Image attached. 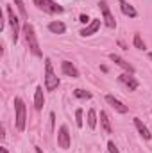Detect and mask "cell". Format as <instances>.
I'll list each match as a JSON object with an SVG mask.
<instances>
[{"mask_svg": "<svg viewBox=\"0 0 152 153\" xmlns=\"http://www.w3.org/2000/svg\"><path fill=\"white\" fill-rule=\"evenodd\" d=\"M22 32H23V38L27 41V46H29V50H31V53L32 55H36V57H43V53H41V48H39V43H38V36H36V30H34V27L27 22L25 25H23V29H22Z\"/></svg>", "mask_w": 152, "mask_h": 153, "instance_id": "6da1fadb", "label": "cell"}, {"mask_svg": "<svg viewBox=\"0 0 152 153\" xmlns=\"http://www.w3.org/2000/svg\"><path fill=\"white\" fill-rule=\"evenodd\" d=\"M45 87L47 91H56L59 87V76H56L50 59H45Z\"/></svg>", "mask_w": 152, "mask_h": 153, "instance_id": "7a4b0ae2", "label": "cell"}, {"mask_svg": "<svg viewBox=\"0 0 152 153\" xmlns=\"http://www.w3.org/2000/svg\"><path fill=\"white\" fill-rule=\"evenodd\" d=\"M14 112H16V130L23 132L25 123H27V116H25V103L22 98H14Z\"/></svg>", "mask_w": 152, "mask_h": 153, "instance_id": "3957f363", "label": "cell"}, {"mask_svg": "<svg viewBox=\"0 0 152 153\" xmlns=\"http://www.w3.org/2000/svg\"><path fill=\"white\" fill-rule=\"evenodd\" d=\"M34 2V5L41 9L43 13H47V14H61L65 9H63V5H59L57 2H54V0H32Z\"/></svg>", "mask_w": 152, "mask_h": 153, "instance_id": "277c9868", "label": "cell"}, {"mask_svg": "<svg viewBox=\"0 0 152 153\" xmlns=\"http://www.w3.org/2000/svg\"><path fill=\"white\" fill-rule=\"evenodd\" d=\"M5 13H7V18H9V25H11V30H13V41L16 43L18 41V36H20V20H18V16L14 14V9L11 7V5H7L5 4Z\"/></svg>", "mask_w": 152, "mask_h": 153, "instance_id": "5b68a950", "label": "cell"}, {"mask_svg": "<svg viewBox=\"0 0 152 153\" xmlns=\"http://www.w3.org/2000/svg\"><path fill=\"white\" fill-rule=\"evenodd\" d=\"M99 7H100V11H102V16H104V23H106V27L114 29V27H116V20H114V16L111 14V9H109L108 2H106V0H100V2H99Z\"/></svg>", "mask_w": 152, "mask_h": 153, "instance_id": "8992f818", "label": "cell"}, {"mask_svg": "<svg viewBox=\"0 0 152 153\" xmlns=\"http://www.w3.org/2000/svg\"><path fill=\"white\" fill-rule=\"evenodd\" d=\"M57 144H59V148H63V150H68L70 144H72L70 132H68V126H66V125H63V126L59 128V132H57Z\"/></svg>", "mask_w": 152, "mask_h": 153, "instance_id": "52a82bcc", "label": "cell"}, {"mask_svg": "<svg viewBox=\"0 0 152 153\" xmlns=\"http://www.w3.org/2000/svg\"><path fill=\"white\" fill-rule=\"evenodd\" d=\"M109 59L113 61L116 66H120V68H122L125 73H131V75H134V66H132L131 62H127L123 57H120L118 53H109Z\"/></svg>", "mask_w": 152, "mask_h": 153, "instance_id": "ba28073f", "label": "cell"}, {"mask_svg": "<svg viewBox=\"0 0 152 153\" xmlns=\"http://www.w3.org/2000/svg\"><path fill=\"white\" fill-rule=\"evenodd\" d=\"M118 82L123 84L129 91H136V89H138V80L131 75V73H122V75H118Z\"/></svg>", "mask_w": 152, "mask_h": 153, "instance_id": "9c48e42d", "label": "cell"}, {"mask_svg": "<svg viewBox=\"0 0 152 153\" xmlns=\"http://www.w3.org/2000/svg\"><path fill=\"white\" fill-rule=\"evenodd\" d=\"M99 29H100V20H99V18H93V20H91V22H90V23H88L81 32H79V34H81L82 38H88V36L97 34V30H99Z\"/></svg>", "mask_w": 152, "mask_h": 153, "instance_id": "30bf717a", "label": "cell"}, {"mask_svg": "<svg viewBox=\"0 0 152 153\" xmlns=\"http://www.w3.org/2000/svg\"><path fill=\"white\" fill-rule=\"evenodd\" d=\"M106 102L113 107L116 112H120V114H127V111H129V107H127V105H123L118 98H114L113 94H108V96H106Z\"/></svg>", "mask_w": 152, "mask_h": 153, "instance_id": "8fae6325", "label": "cell"}, {"mask_svg": "<svg viewBox=\"0 0 152 153\" xmlns=\"http://www.w3.org/2000/svg\"><path fill=\"white\" fill-rule=\"evenodd\" d=\"M61 71L66 76H70V78H79V70L75 68V64L70 62V61H63L61 62Z\"/></svg>", "mask_w": 152, "mask_h": 153, "instance_id": "7c38bea8", "label": "cell"}, {"mask_svg": "<svg viewBox=\"0 0 152 153\" xmlns=\"http://www.w3.org/2000/svg\"><path fill=\"white\" fill-rule=\"evenodd\" d=\"M118 4H120V11H122L125 16H129V18H136V16H138V11H136L134 5H131L127 0H118Z\"/></svg>", "mask_w": 152, "mask_h": 153, "instance_id": "4fadbf2b", "label": "cell"}, {"mask_svg": "<svg viewBox=\"0 0 152 153\" xmlns=\"http://www.w3.org/2000/svg\"><path fill=\"white\" fill-rule=\"evenodd\" d=\"M134 126H136V130L140 132V135L145 139V141H149V139H152V134L149 132V128L141 123V119L140 117H134Z\"/></svg>", "mask_w": 152, "mask_h": 153, "instance_id": "5bb4252c", "label": "cell"}, {"mask_svg": "<svg viewBox=\"0 0 152 153\" xmlns=\"http://www.w3.org/2000/svg\"><path fill=\"white\" fill-rule=\"evenodd\" d=\"M45 105V96H43V87L38 85L36 87V93H34V109L36 111H41Z\"/></svg>", "mask_w": 152, "mask_h": 153, "instance_id": "9a60e30c", "label": "cell"}, {"mask_svg": "<svg viewBox=\"0 0 152 153\" xmlns=\"http://www.w3.org/2000/svg\"><path fill=\"white\" fill-rule=\"evenodd\" d=\"M48 30H50L52 34H65L66 25H65L63 22H50V23H48Z\"/></svg>", "mask_w": 152, "mask_h": 153, "instance_id": "2e32d148", "label": "cell"}, {"mask_svg": "<svg viewBox=\"0 0 152 153\" xmlns=\"http://www.w3.org/2000/svg\"><path fill=\"white\" fill-rule=\"evenodd\" d=\"M100 125H102V130H104L106 134H111V132H113V128H111V121H109V116L106 114L104 111L100 112Z\"/></svg>", "mask_w": 152, "mask_h": 153, "instance_id": "e0dca14e", "label": "cell"}, {"mask_svg": "<svg viewBox=\"0 0 152 153\" xmlns=\"http://www.w3.org/2000/svg\"><path fill=\"white\" fill-rule=\"evenodd\" d=\"M97 121H99V117H97L95 109H90V111H88V126H90L91 130H95V128H97Z\"/></svg>", "mask_w": 152, "mask_h": 153, "instance_id": "ac0fdd59", "label": "cell"}, {"mask_svg": "<svg viewBox=\"0 0 152 153\" xmlns=\"http://www.w3.org/2000/svg\"><path fill=\"white\" fill-rule=\"evenodd\" d=\"M14 5L18 7L22 18H23V20H29V14H27V9H25V5H23V0H14Z\"/></svg>", "mask_w": 152, "mask_h": 153, "instance_id": "d6986e66", "label": "cell"}, {"mask_svg": "<svg viewBox=\"0 0 152 153\" xmlns=\"http://www.w3.org/2000/svg\"><path fill=\"white\" fill-rule=\"evenodd\" d=\"M134 46H136L138 50H147V43L141 39L140 34H134Z\"/></svg>", "mask_w": 152, "mask_h": 153, "instance_id": "ffe728a7", "label": "cell"}, {"mask_svg": "<svg viewBox=\"0 0 152 153\" xmlns=\"http://www.w3.org/2000/svg\"><path fill=\"white\" fill-rule=\"evenodd\" d=\"M74 94H75L77 98H81V100H90V98H91V93H88V91H84V89H75Z\"/></svg>", "mask_w": 152, "mask_h": 153, "instance_id": "44dd1931", "label": "cell"}, {"mask_svg": "<svg viewBox=\"0 0 152 153\" xmlns=\"http://www.w3.org/2000/svg\"><path fill=\"white\" fill-rule=\"evenodd\" d=\"M75 125L79 128H82V125H84V121H82V109H77L75 111Z\"/></svg>", "mask_w": 152, "mask_h": 153, "instance_id": "7402d4cb", "label": "cell"}, {"mask_svg": "<svg viewBox=\"0 0 152 153\" xmlns=\"http://www.w3.org/2000/svg\"><path fill=\"white\" fill-rule=\"evenodd\" d=\"M108 150H109V153H120V152H118V148H116V144H114L113 141H109V143H108Z\"/></svg>", "mask_w": 152, "mask_h": 153, "instance_id": "603a6c76", "label": "cell"}, {"mask_svg": "<svg viewBox=\"0 0 152 153\" xmlns=\"http://www.w3.org/2000/svg\"><path fill=\"white\" fill-rule=\"evenodd\" d=\"M79 22H81V23H84V25H88L91 20L88 18V14H81V16H79Z\"/></svg>", "mask_w": 152, "mask_h": 153, "instance_id": "cb8c5ba5", "label": "cell"}, {"mask_svg": "<svg viewBox=\"0 0 152 153\" xmlns=\"http://www.w3.org/2000/svg\"><path fill=\"white\" fill-rule=\"evenodd\" d=\"M0 153H9V152H7V148H4V146H2V148H0Z\"/></svg>", "mask_w": 152, "mask_h": 153, "instance_id": "d4e9b609", "label": "cell"}, {"mask_svg": "<svg viewBox=\"0 0 152 153\" xmlns=\"http://www.w3.org/2000/svg\"><path fill=\"white\" fill-rule=\"evenodd\" d=\"M34 148H36V153H43V150H41L39 146H34Z\"/></svg>", "mask_w": 152, "mask_h": 153, "instance_id": "484cf974", "label": "cell"}, {"mask_svg": "<svg viewBox=\"0 0 152 153\" xmlns=\"http://www.w3.org/2000/svg\"><path fill=\"white\" fill-rule=\"evenodd\" d=\"M149 57H150V59H152V53H149Z\"/></svg>", "mask_w": 152, "mask_h": 153, "instance_id": "4316f807", "label": "cell"}]
</instances>
